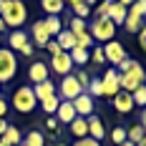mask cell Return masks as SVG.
<instances>
[{"label":"cell","instance_id":"cell-12","mask_svg":"<svg viewBox=\"0 0 146 146\" xmlns=\"http://www.w3.org/2000/svg\"><path fill=\"white\" fill-rule=\"evenodd\" d=\"M126 13H129V8H123L121 3H116V0H113V3L108 5V10H106V18H108V20H111V23L118 28V25H123V20H126Z\"/></svg>","mask_w":146,"mask_h":146},{"label":"cell","instance_id":"cell-7","mask_svg":"<svg viewBox=\"0 0 146 146\" xmlns=\"http://www.w3.org/2000/svg\"><path fill=\"white\" fill-rule=\"evenodd\" d=\"M101 88H103V96H106L108 101H111L118 91H121V83H118V71L113 68V66L103 71V76H101Z\"/></svg>","mask_w":146,"mask_h":146},{"label":"cell","instance_id":"cell-8","mask_svg":"<svg viewBox=\"0 0 146 146\" xmlns=\"http://www.w3.org/2000/svg\"><path fill=\"white\" fill-rule=\"evenodd\" d=\"M48 71H53L56 76H68V73L73 71V60L68 53H58L56 58H50V63H48Z\"/></svg>","mask_w":146,"mask_h":146},{"label":"cell","instance_id":"cell-3","mask_svg":"<svg viewBox=\"0 0 146 146\" xmlns=\"http://www.w3.org/2000/svg\"><path fill=\"white\" fill-rule=\"evenodd\" d=\"M88 35L93 40H101V43H108L116 38V25L103 15V18H93V23L88 25Z\"/></svg>","mask_w":146,"mask_h":146},{"label":"cell","instance_id":"cell-31","mask_svg":"<svg viewBox=\"0 0 146 146\" xmlns=\"http://www.w3.org/2000/svg\"><path fill=\"white\" fill-rule=\"evenodd\" d=\"M88 96H91V98H101L103 96L101 78H91V83H88Z\"/></svg>","mask_w":146,"mask_h":146},{"label":"cell","instance_id":"cell-50","mask_svg":"<svg viewBox=\"0 0 146 146\" xmlns=\"http://www.w3.org/2000/svg\"><path fill=\"white\" fill-rule=\"evenodd\" d=\"M8 28V25H5V23H3V18H0V30H5Z\"/></svg>","mask_w":146,"mask_h":146},{"label":"cell","instance_id":"cell-54","mask_svg":"<svg viewBox=\"0 0 146 146\" xmlns=\"http://www.w3.org/2000/svg\"><path fill=\"white\" fill-rule=\"evenodd\" d=\"M0 43H3V35H0Z\"/></svg>","mask_w":146,"mask_h":146},{"label":"cell","instance_id":"cell-18","mask_svg":"<svg viewBox=\"0 0 146 146\" xmlns=\"http://www.w3.org/2000/svg\"><path fill=\"white\" fill-rule=\"evenodd\" d=\"M71 126V133H73V139H86L88 136V118H83V116H76L68 123Z\"/></svg>","mask_w":146,"mask_h":146},{"label":"cell","instance_id":"cell-5","mask_svg":"<svg viewBox=\"0 0 146 146\" xmlns=\"http://www.w3.org/2000/svg\"><path fill=\"white\" fill-rule=\"evenodd\" d=\"M18 73V58L10 48H0V86L13 81Z\"/></svg>","mask_w":146,"mask_h":146},{"label":"cell","instance_id":"cell-15","mask_svg":"<svg viewBox=\"0 0 146 146\" xmlns=\"http://www.w3.org/2000/svg\"><path fill=\"white\" fill-rule=\"evenodd\" d=\"M53 40H56V43L60 45V50H63V53H71L73 48H76V35H73V33H71L68 28H63V30L58 33V35L53 38Z\"/></svg>","mask_w":146,"mask_h":146},{"label":"cell","instance_id":"cell-21","mask_svg":"<svg viewBox=\"0 0 146 146\" xmlns=\"http://www.w3.org/2000/svg\"><path fill=\"white\" fill-rule=\"evenodd\" d=\"M33 93H35V98H38V101H45V98H50V96L56 93V86H53V81L48 78V81H43V83L33 86Z\"/></svg>","mask_w":146,"mask_h":146},{"label":"cell","instance_id":"cell-41","mask_svg":"<svg viewBox=\"0 0 146 146\" xmlns=\"http://www.w3.org/2000/svg\"><path fill=\"white\" fill-rule=\"evenodd\" d=\"M131 63H133L131 58H123V60H121V63H118V66H116V71H118V73H126V71H129V68H131Z\"/></svg>","mask_w":146,"mask_h":146},{"label":"cell","instance_id":"cell-19","mask_svg":"<svg viewBox=\"0 0 146 146\" xmlns=\"http://www.w3.org/2000/svg\"><path fill=\"white\" fill-rule=\"evenodd\" d=\"M28 40H30V38H28V33H25V30H13V33L8 35V48L15 53V50H20Z\"/></svg>","mask_w":146,"mask_h":146},{"label":"cell","instance_id":"cell-16","mask_svg":"<svg viewBox=\"0 0 146 146\" xmlns=\"http://www.w3.org/2000/svg\"><path fill=\"white\" fill-rule=\"evenodd\" d=\"M53 116L58 118V123H71L73 118H76V108H73V103H71V101H60L58 111H56Z\"/></svg>","mask_w":146,"mask_h":146},{"label":"cell","instance_id":"cell-6","mask_svg":"<svg viewBox=\"0 0 146 146\" xmlns=\"http://www.w3.org/2000/svg\"><path fill=\"white\" fill-rule=\"evenodd\" d=\"M58 93H60V101H73L76 96H81V93H86V91H83V86L78 83V78H76L73 73H68V76L60 78Z\"/></svg>","mask_w":146,"mask_h":146},{"label":"cell","instance_id":"cell-30","mask_svg":"<svg viewBox=\"0 0 146 146\" xmlns=\"http://www.w3.org/2000/svg\"><path fill=\"white\" fill-rule=\"evenodd\" d=\"M68 30H71L73 35H78V33H86L88 25H86V20H81V18H71V23H68Z\"/></svg>","mask_w":146,"mask_h":146},{"label":"cell","instance_id":"cell-37","mask_svg":"<svg viewBox=\"0 0 146 146\" xmlns=\"http://www.w3.org/2000/svg\"><path fill=\"white\" fill-rule=\"evenodd\" d=\"M73 146H101V141H96V139L86 136V139H76V141H73Z\"/></svg>","mask_w":146,"mask_h":146},{"label":"cell","instance_id":"cell-52","mask_svg":"<svg viewBox=\"0 0 146 146\" xmlns=\"http://www.w3.org/2000/svg\"><path fill=\"white\" fill-rule=\"evenodd\" d=\"M121 146H133V144H131V141H123V144H121Z\"/></svg>","mask_w":146,"mask_h":146},{"label":"cell","instance_id":"cell-36","mask_svg":"<svg viewBox=\"0 0 146 146\" xmlns=\"http://www.w3.org/2000/svg\"><path fill=\"white\" fill-rule=\"evenodd\" d=\"M88 60H93V63H96V66H98V63H103V60H106V56H103V48H101V45H98V48H93V53H91V56H88Z\"/></svg>","mask_w":146,"mask_h":146},{"label":"cell","instance_id":"cell-23","mask_svg":"<svg viewBox=\"0 0 146 146\" xmlns=\"http://www.w3.org/2000/svg\"><path fill=\"white\" fill-rule=\"evenodd\" d=\"M43 23H45V30H48L50 38H56L60 30H63V20H60V15H48V18H43Z\"/></svg>","mask_w":146,"mask_h":146},{"label":"cell","instance_id":"cell-55","mask_svg":"<svg viewBox=\"0 0 146 146\" xmlns=\"http://www.w3.org/2000/svg\"><path fill=\"white\" fill-rule=\"evenodd\" d=\"M0 146H3V144H0Z\"/></svg>","mask_w":146,"mask_h":146},{"label":"cell","instance_id":"cell-33","mask_svg":"<svg viewBox=\"0 0 146 146\" xmlns=\"http://www.w3.org/2000/svg\"><path fill=\"white\" fill-rule=\"evenodd\" d=\"M91 15V5H86V3H78V5H73V18H88Z\"/></svg>","mask_w":146,"mask_h":146},{"label":"cell","instance_id":"cell-44","mask_svg":"<svg viewBox=\"0 0 146 146\" xmlns=\"http://www.w3.org/2000/svg\"><path fill=\"white\" fill-rule=\"evenodd\" d=\"M5 113H8V101L0 98V118H5Z\"/></svg>","mask_w":146,"mask_h":146},{"label":"cell","instance_id":"cell-27","mask_svg":"<svg viewBox=\"0 0 146 146\" xmlns=\"http://www.w3.org/2000/svg\"><path fill=\"white\" fill-rule=\"evenodd\" d=\"M58 106H60V98H58V93H53L50 98H45V101H40V108H43L48 116H53L56 111H58Z\"/></svg>","mask_w":146,"mask_h":146},{"label":"cell","instance_id":"cell-32","mask_svg":"<svg viewBox=\"0 0 146 146\" xmlns=\"http://www.w3.org/2000/svg\"><path fill=\"white\" fill-rule=\"evenodd\" d=\"M91 45H93V38L88 35V30H86V33H78V35H76V48H83V50H88Z\"/></svg>","mask_w":146,"mask_h":146},{"label":"cell","instance_id":"cell-42","mask_svg":"<svg viewBox=\"0 0 146 146\" xmlns=\"http://www.w3.org/2000/svg\"><path fill=\"white\" fill-rule=\"evenodd\" d=\"M139 43H141V48H144V53H146V25L139 30Z\"/></svg>","mask_w":146,"mask_h":146},{"label":"cell","instance_id":"cell-28","mask_svg":"<svg viewBox=\"0 0 146 146\" xmlns=\"http://www.w3.org/2000/svg\"><path fill=\"white\" fill-rule=\"evenodd\" d=\"M68 56H71V60L76 66H86L88 63V50H83V48H73Z\"/></svg>","mask_w":146,"mask_h":146},{"label":"cell","instance_id":"cell-34","mask_svg":"<svg viewBox=\"0 0 146 146\" xmlns=\"http://www.w3.org/2000/svg\"><path fill=\"white\" fill-rule=\"evenodd\" d=\"M111 141H113L116 146H121L123 141H126V129H123V126H116V129L111 131Z\"/></svg>","mask_w":146,"mask_h":146},{"label":"cell","instance_id":"cell-26","mask_svg":"<svg viewBox=\"0 0 146 146\" xmlns=\"http://www.w3.org/2000/svg\"><path fill=\"white\" fill-rule=\"evenodd\" d=\"M23 146H45V136L40 131H35V129H30L28 136L23 139Z\"/></svg>","mask_w":146,"mask_h":146},{"label":"cell","instance_id":"cell-11","mask_svg":"<svg viewBox=\"0 0 146 146\" xmlns=\"http://www.w3.org/2000/svg\"><path fill=\"white\" fill-rule=\"evenodd\" d=\"M71 103H73V108H76V116L88 118L91 113H93V98H91L88 93H81V96H76Z\"/></svg>","mask_w":146,"mask_h":146},{"label":"cell","instance_id":"cell-14","mask_svg":"<svg viewBox=\"0 0 146 146\" xmlns=\"http://www.w3.org/2000/svg\"><path fill=\"white\" fill-rule=\"evenodd\" d=\"M48 40H50V35H48L45 23H43V18H40V20H35V23H33V45L45 48V43H48Z\"/></svg>","mask_w":146,"mask_h":146},{"label":"cell","instance_id":"cell-29","mask_svg":"<svg viewBox=\"0 0 146 146\" xmlns=\"http://www.w3.org/2000/svg\"><path fill=\"white\" fill-rule=\"evenodd\" d=\"M131 98H133V106H141V108H146V83H144V86H139L136 91H133Z\"/></svg>","mask_w":146,"mask_h":146},{"label":"cell","instance_id":"cell-20","mask_svg":"<svg viewBox=\"0 0 146 146\" xmlns=\"http://www.w3.org/2000/svg\"><path fill=\"white\" fill-rule=\"evenodd\" d=\"M88 136H91V139H96V141H101L103 136H106L103 121H101L98 116H88Z\"/></svg>","mask_w":146,"mask_h":146},{"label":"cell","instance_id":"cell-53","mask_svg":"<svg viewBox=\"0 0 146 146\" xmlns=\"http://www.w3.org/2000/svg\"><path fill=\"white\" fill-rule=\"evenodd\" d=\"M56 146H66V144H56Z\"/></svg>","mask_w":146,"mask_h":146},{"label":"cell","instance_id":"cell-40","mask_svg":"<svg viewBox=\"0 0 146 146\" xmlns=\"http://www.w3.org/2000/svg\"><path fill=\"white\" fill-rule=\"evenodd\" d=\"M73 76L78 78V83H81V86H83V91H86V88H88V83H91V76H88L86 71H78V73H73Z\"/></svg>","mask_w":146,"mask_h":146},{"label":"cell","instance_id":"cell-43","mask_svg":"<svg viewBox=\"0 0 146 146\" xmlns=\"http://www.w3.org/2000/svg\"><path fill=\"white\" fill-rule=\"evenodd\" d=\"M20 53H23V56H33V43L28 40V43H25L23 48H20Z\"/></svg>","mask_w":146,"mask_h":146},{"label":"cell","instance_id":"cell-13","mask_svg":"<svg viewBox=\"0 0 146 146\" xmlns=\"http://www.w3.org/2000/svg\"><path fill=\"white\" fill-rule=\"evenodd\" d=\"M111 103H113V108L118 113H129L133 108V98H131V93H126V91H118L116 96L111 98Z\"/></svg>","mask_w":146,"mask_h":146},{"label":"cell","instance_id":"cell-35","mask_svg":"<svg viewBox=\"0 0 146 146\" xmlns=\"http://www.w3.org/2000/svg\"><path fill=\"white\" fill-rule=\"evenodd\" d=\"M129 10L144 18V15H146V0H133V5H131V8H129Z\"/></svg>","mask_w":146,"mask_h":146},{"label":"cell","instance_id":"cell-9","mask_svg":"<svg viewBox=\"0 0 146 146\" xmlns=\"http://www.w3.org/2000/svg\"><path fill=\"white\" fill-rule=\"evenodd\" d=\"M101 48H103V56H106V60H111V63H113V68H116L123 58H129V56H126V50H123V45L118 43V40H108V43L101 45Z\"/></svg>","mask_w":146,"mask_h":146},{"label":"cell","instance_id":"cell-49","mask_svg":"<svg viewBox=\"0 0 146 146\" xmlns=\"http://www.w3.org/2000/svg\"><path fill=\"white\" fill-rule=\"evenodd\" d=\"M136 146H146V136H144V139H141V141H139Z\"/></svg>","mask_w":146,"mask_h":146},{"label":"cell","instance_id":"cell-47","mask_svg":"<svg viewBox=\"0 0 146 146\" xmlns=\"http://www.w3.org/2000/svg\"><path fill=\"white\" fill-rule=\"evenodd\" d=\"M141 126H144V131H146V108L141 111Z\"/></svg>","mask_w":146,"mask_h":146},{"label":"cell","instance_id":"cell-39","mask_svg":"<svg viewBox=\"0 0 146 146\" xmlns=\"http://www.w3.org/2000/svg\"><path fill=\"white\" fill-rule=\"evenodd\" d=\"M45 50L50 53V58H56L58 53H63V50H60V45L56 43V40H48V43H45Z\"/></svg>","mask_w":146,"mask_h":146},{"label":"cell","instance_id":"cell-46","mask_svg":"<svg viewBox=\"0 0 146 146\" xmlns=\"http://www.w3.org/2000/svg\"><path fill=\"white\" fill-rule=\"evenodd\" d=\"M116 3H121L123 8H131V5H133V0H116Z\"/></svg>","mask_w":146,"mask_h":146},{"label":"cell","instance_id":"cell-24","mask_svg":"<svg viewBox=\"0 0 146 146\" xmlns=\"http://www.w3.org/2000/svg\"><path fill=\"white\" fill-rule=\"evenodd\" d=\"M40 5L48 15H60V10L66 8V0H40Z\"/></svg>","mask_w":146,"mask_h":146},{"label":"cell","instance_id":"cell-25","mask_svg":"<svg viewBox=\"0 0 146 146\" xmlns=\"http://www.w3.org/2000/svg\"><path fill=\"white\" fill-rule=\"evenodd\" d=\"M144 136H146V131H144V126H141V123H133L131 129H126V141H131L133 146L139 144Z\"/></svg>","mask_w":146,"mask_h":146},{"label":"cell","instance_id":"cell-2","mask_svg":"<svg viewBox=\"0 0 146 146\" xmlns=\"http://www.w3.org/2000/svg\"><path fill=\"white\" fill-rule=\"evenodd\" d=\"M144 78H146V71L141 68V63L139 60H133L131 68L126 73H118V83H121V91H126V93H133L139 86H144Z\"/></svg>","mask_w":146,"mask_h":146},{"label":"cell","instance_id":"cell-48","mask_svg":"<svg viewBox=\"0 0 146 146\" xmlns=\"http://www.w3.org/2000/svg\"><path fill=\"white\" fill-rule=\"evenodd\" d=\"M66 3H68V5L73 8V5H78V3H83V0H66Z\"/></svg>","mask_w":146,"mask_h":146},{"label":"cell","instance_id":"cell-56","mask_svg":"<svg viewBox=\"0 0 146 146\" xmlns=\"http://www.w3.org/2000/svg\"><path fill=\"white\" fill-rule=\"evenodd\" d=\"M20 146H23V144H20Z\"/></svg>","mask_w":146,"mask_h":146},{"label":"cell","instance_id":"cell-51","mask_svg":"<svg viewBox=\"0 0 146 146\" xmlns=\"http://www.w3.org/2000/svg\"><path fill=\"white\" fill-rule=\"evenodd\" d=\"M83 3H86V5H91V8H93V3H96V0H83Z\"/></svg>","mask_w":146,"mask_h":146},{"label":"cell","instance_id":"cell-4","mask_svg":"<svg viewBox=\"0 0 146 146\" xmlns=\"http://www.w3.org/2000/svg\"><path fill=\"white\" fill-rule=\"evenodd\" d=\"M35 106H38V98L33 93V86H20L13 93V108L18 113H30L35 111Z\"/></svg>","mask_w":146,"mask_h":146},{"label":"cell","instance_id":"cell-10","mask_svg":"<svg viewBox=\"0 0 146 146\" xmlns=\"http://www.w3.org/2000/svg\"><path fill=\"white\" fill-rule=\"evenodd\" d=\"M48 76H50V71H48V63H43V60H35V63H30L28 78L33 81V86H38V83L48 81Z\"/></svg>","mask_w":146,"mask_h":146},{"label":"cell","instance_id":"cell-38","mask_svg":"<svg viewBox=\"0 0 146 146\" xmlns=\"http://www.w3.org/2000/svg\"><path fill=\"white\" fill-rule=\"evenodd\" d=\"M45 129H48V131H53V133H58V131H60V123H58V118H56V116L45 118Z\"/></svg>","mask_w":146,"mask_h":146},{"label":"cell","instance_id":"cell-17","mask_svg":"<svg viewBox=\"0 0 146 146\" xmlns=\"http://www.w3.org/2000/svg\"><path fill=\"white\" fill-rule=\"evenodd\" d=\"M0 144H3V146H20V144H23V133H20V129L8 126L5 133L0 136Z\"/></svg>","mask_w":146,"mask_h":146},{"label":"cell","instance_id":"cell-22","mask_svg":"<svg viewBox=\"0 0 146 146\" xmlns=\"http://www.w3.org/2000/svg\"><path fill=\"white\" fill-rule=\"evenodd\" d=\"M141 28H144V18L129 10V13H126V20H123V30H126V33H139Z\"/></svg>","mask_w":146,"mask_h":146},{"label":"cell","instance_id":"cell-1","mask_svg":"<svg viewBox=\"0 0 146 146\" xmlns=\"http://www.w3.org/2000/svg\"><path fill=\"white\" fill-rule=\"evenodd\" d=\"M0 18L8 28L20 30V25L28 18V10H25L23 0H0Z\"/></svg>","mask_w":146,"mask_h":146},{"label":"cell","instance_id":"cell-45","mask_svg":"<svg viewBox=\"0 0 146 146\" xmlns=\"http://www.w3.org/2000/svg\"><path fill=\"white\" fill-rule=\"evenodd\" d=\"M8 126H10V123H8V118H0V136L5 133V129H8Z\"/></svg>","mask_w":146,"mask_h":146}]
</instances>
